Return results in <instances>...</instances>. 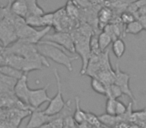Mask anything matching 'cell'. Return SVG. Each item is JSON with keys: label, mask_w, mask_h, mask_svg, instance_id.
I'll list each match as a JSON object with an SVG mask.
<instances>
[{"label": "cell", "mask_w": 146, "mask_h": 128, "mask_svg": "<svg viewBox=\"0 0 146 128\" xmlns=\"http://www.w3.org/2000/svg\"><path fill=\"white\" fill-rule=\"evenodd\" d=\"M36 47L43 56L51 59L57 64L63 65L70 72L73 70L72 61L78 59V56L70 57L69 55H67V53L65 52L67 50L64 47L48 40H41L38 44H36Z\"/></svg>", "instance_id": "cell-1"}, {"label": "cell", "mask_w": 146, "mask_h": 128, "mask_svg": "<svg viewBox=\"0 0 146 128\" xmlns=\"http://www.w3.org/2000/svg\"><path fill=\"white\" fill-rule=\"evenodd\" d=\"M3 52L5 54H16L20 55V56L24 57L26 59L32 61H36V62L41 63L43 66L49 67V63L47 61L46 57L43 56L40 52L38 51L36 47V44H32V43H28L22 41L20 39H17L15 42L10 44L9 46L4 47Z\"/></svg>", "instance_id": "cell-2"}, {"label": "cell", "mask_w": 146, "mask_h": 128, "mask_svg": "<svg viewBox=\"0 0 146 128\" xmlns=\"http://www.w3.org/2000/svg\"><path fill=\"white\" fill-rule=\"evenodd\" d=\"M75 33L71 34L74 41L75 52L82 58V68L80 70V74H85V70L87 67L88 61L91 56V49H90V37L88 35L83 34L80 31H74Z\"/></svg>", "instance_id": "cell-3"}, {"label": "cell", "mask_w": 146, "mask_h": 128, "mask_svg": "<svg viewBox=\"0 0 146 128\" xmlns=\"http://www.w3.org/2000/svg\"><path fill=\"white\" fill-rule=\"evenodd\" d=\"M15 16L16 15L11 12L9 7L5 17L0 21V42L3 47L9 46L18 39L14 26Z\"/></svg>", "instance_id": "cell-4"}, {"label": "cell", "mask_w": 146, "mask_h": 128, "mask_svg": "<svg viewBox=\"0 0 146 128\" xmlns=\"http://www.w3.org/2000/svg\"><path fill=\"white\" fill-rule=\"evenodd\" d=\"M54 75L56 78V85H57V92L53 98H51L50 101L48 102V106L44 110V113L47 115H56L61 110L64 108L66 102L64 101L62 96V87H61V80L60 76L58 74L57 69H54Z\"/></svg>", "instance_id": "cell-5"}, {"label": "cell", "mask_w": 146, "mask_h": 128, "mask_svg": "<svg viewBox=\"0 0 146 128\" xmlns=\"http://www.w3.org/2000/svg\"><path fill=\"white\" fill-rule=\"evenodd\" d=\"M44 40H48L51 42H54L60 46L64 47L67 51L71 53L75 52V46H74V41L71 36V34L63 31H56L53 34H48L47 33L44 36Z\"/></svg>", "instance_id": "cell-6"}, {"label": "cell", "mask_w": 146, "mask_h": 128, "mask_svg": "<svg viewBox=\"0 0 146 128\" xmlns=\"http://www.w3.org/2000/svg\"><path fill=\"white\" fill-rule=\"evenodd\" d=\"M129 81H130V74L121 71L117 63L115 69V80H114V83L119 86L123 95H127L129 98H131V101L134 104H136V99L134 97L133 93H132L131 88L129 86Z\"/></svg>", "instance_id": "cell-7"}, {"label": "cell", "mask_w": 146, "mask_h": 128, "mask_svg": "<svg viewBox=\"0 0 146 128\" xmlns=\"http://www.w3.org/2000/svg\"><path fill=\"white\" fill-rule=\"evenodd\" d=\"M28 76L27 73H23V75L21 76L19 79H17L16 83L13 88V93L16 96L17 99H19L20 101H22L23 103L29 105V91L30 88L28 87ZM30 106V105H29Z\"/></svg>", "instance_id": "cell-8"}, {"label": "cell", "mask_w": 146, "mask_h": 128, "mask_svg": "<svg viewBox=\"0 0 146 128\" xmlns=\"http://www.w3.org/2000/svg\"><path fill=\"white\" fill-rule=\"evenodd\" d=\"M49 87V84L44 86L43 88L39 89H30L29 91V105L33 109H38L43 103L49 102L51 98L47 94V88Z\"/></svg>", "instance_id": "cell-9"}, {"label": "cell", "mask_w": 146, "mask_h": 128, "mask_svg": "<svg viewBox=\"0 0 146 128\" xmlns=\"http://www.w3.org/2000/svg\"><path fill=\"white\" fill-rule=\"evenodd\" d=\"M55 115H47L44 111L33 109L30 113L28 123L26 124V128H38L45 123H48L54 118Z\"/></svg>", "instance_id": "cell-10"}, {"label": "cell", "mask_w": 146, "mask_h": 128, "mask_svg": "<svg viewBox=\"0 0 146 128\" xmlns=\"http://www.w3.org/2000/svg\"><path fill=\"white\" fill-rule=\"evenodd\" d=\"M9 7L13 14L22 18H25L29 14L28 6L25 0H13L12 2H9Z\"/></svg>", "instance_id": "cell-11"}, {"label": "cell", "mask_w": 146, "mask_h": 128, "mask_svg": "<svg viewBox=\"0 0 146 128\" xmlns=\"http://www.w3.org/2000/svg\"><path fill=\"white\" fill-rule=\"evenodd\" d=\"M73 120L78 124H82L86 120V112L80 107V99L78 96L75 97V111L73 114Z\"/></svg>", "instance_id": "cell-12"}, {"label": "cell", "mask_w": 146, "mask_h": 128, "mask_svg": "<svg viewBox=\"0 0 146 128\" xmlns=\"http://www.w3.org/2000/svg\"><path fill=\"white\" fill-rule=\"evenodd\" d=\"M126 50L125 42L121 38H117L112 41V51L117 59H120L123 56L124 52Z\"/></svg>", "instance_id": "cell-13"}, {"label": "cell", "mask_w": 146, "mask_h": 128, "mask_svg": "<svg viewBox=\"0 0 146 128\" xmlns=\"http://www.w3.org/2000/svg\"><path fill=\"white\" fill-rule=\"evenodd\" d=\"M0 73L4 74V75H6V76H9V77L15 78V79H19V78L23 75L22 71H20V70L16 69V68L12 67V66H9V65L0 66Z\"/></svg>", "instance_id": "cell-14"}, {"label": "cell", "mask_w": 146, "mask_h": 128, "mask_svg": "<svg viewBox=\"0 0 146 128\" xmlns=\"http://www.w3.org/2000/svg\"><path fill=\"white\" fill-rule=\"evenodd\" d=\"M112 10L109 7H103L101 10L98 13V20H99L100 24H102V26H105L106 24L109 23V21L112 18Z\"/></svg>", "instance_id": "cell-15"}, {"label": "cell", "mask_w": 146, "mask_h": 128, "mask_svg": "<svg viewBox=\"0 0 146 128\" xmlns=\"http://www.w3.org/2000/svg\"><path fill=\"white\" fill-rule=\"evenodd\" d=\"M112 38L107 34L106 32H101L98 35V44H99V49L101 52H104L105 50H107L109 45L112 43Z\"/></svg>", "instance_id": "cell-16"}, {"label": "cell", "mask_w": 146, "mask_h": 128, "mask_svg": "<svg viewBox=\"0 0 146 128\" xmlns=\"http://www.w3.org/2000/svg\"><path fill=\"white\" fill-rule=\"evenodd\" d=\"M25 21L28 25L34 28H38V27H45L44 23H43L42 15H32L29 14L25 17Z\"/></svg>", "instance_id": "cell-17"}, {"label": "cell", "mask_w": 146, "mask_h": 128, "mask_svg": "<svg viewBox=\"0 0 146 128\" xmlns=\"http://www.w3.org/2000/svg\"><path fill=\"white\" fill-rule=\"evenodd\" d=\"M142 30H143V28H142L141 24H140L137 19H135V20H133L132 22L126 24L125 28H124V31H125L124 34L129 33V34L137 35V34H139Z\"/></svg>", "instance_id": "cell-18"}, {"label": "cell", "mask_w": 146, "mask_h": 128, "mask_svg": "<svg viewBox=\"0 0 146 128\" xmlns=\"http://www.w3.org/2000/svg\"><path fill=\"white\" fill-rule=\"evenodd\" d=\"M123 95L120 87L115 83H112L110 85L106 86V96L107 97H112L114 99H118Z\"/></svg>", "instance_id": "cell-19"}, {"label": "cell", "mask_w": 146, "mask_h": 128, "mask_svg": "<svg viewBox=\"0 0 146 128\" xmlns=\"http://www.w3.org/2000/svg\"><path fill=\"white\" fill-rule=\"evenodd\" d=\"M98 118H99L100 122H102V123H104L107 126H116L118 123H120L118 116L111 115V114L108 113L102 114V115L98 116Z\"/></svg>", "instance_id": "cell-20"}, {"label": "cell", "mask_w": 146, "mask_h": 128, "mask_svg": "<svg viewBox=\"0 0 146 128\" xmlns=\"http://www.w3.org/2000/svg\"><path fill=\"white\" fill-rule=\"evenodd\" d=\"M91 87L96 93L106 96V86L97 77H91Z\"/></svg>", "instance_id": "cell-21"}, {"label": "cell", "mask_w": 146, "mask_h": 128, "mask_svg": "<svg viewBox=\"0 0 146 128\" xmlns=\"http://www.w3.org/2000/svg\"><path fill=\"white\" fill-rule=\"evenodd\" d=\"M146 121V109L140 110V111L132 112L131 115V123L140 125L141 123Z\"/></svg>", "instance_id": "cell-22"}, {"label": "cell", "mask_w": 146, "mask_h": 128, "mask_svg": "<svg viewBox=\"0 0 146 128\" xmlns=\"http://www.w3.org/2000/svg\"><path fill=\"white\" fill-rule=\"evenodd\" d=\"M116 100L112 97H107V101H106V113L111 114V115H115V107H116Z\"/></svg>", "instance_id": "cell-23"}, {"label": "cell", "mask_w": 146, "mask_h": 128, "mask_svg": "<svg viewBox=\"0 0 146 128\" xmlns=\"http://www.w3.org/2000/svg\"><path fill=\"white\" fill-rule=\"evenodd\" d=\"M90 49H91L92 54H100L101 51L99 49V44H98V36H93L90 37Z\"/></svg>", "instance_id": "cell-24"}, {"label": "cell", "mask_w": 146, "mask_h": 128, "mask_svg": "<svg viewBox=\"0 0 146 128\" xmlns=\"http://www.w3.org/2000/svg\"><path fill=\"white\" fill-rule=\"evenodd\" d=\"M120 18H121L122 23H124V24H128V23H130L133 20H135L136 17L132 12L126 10V11H124V12L121 13V17H120Z\"/></svg>", "instance_id": "cell-25"}, {"label": "cell", "mask_w": 146, "mask_h": 128, "mask_svg": "<svg viewBox=\"0 0 146 128\" xmlns=\"http://www.w3.org/2000/svg\"><path fill=\"white\" fill-rule=\"evenodd\" d=\"M90 125L92 126H99L100 125V120L98 118V116H96L95 114L91 113V112H86V120Z\"/></svg>", "instance_id": "cell-26"}, {"label": "cell", "mask_w": 146, "mask_h": 128, "mask_svg": "<svg viewBox=\"0 0 146 128\" xmlns=\"http://www.w3.org/2000/svg\"><path fill=\"white\" fill-rule=\"evenodd\" d=\"M42 19L43 23H44V26H53V23H54V12H49V13H43L42 14Z\"/></svg>", "instance_id": "cell-27"}, {"label": "cell", "mask_w": 146, "mask_h": 128, "mask_svg": "<svg viewBox=\"0 0 146 128\" xmlns=\"http://www.w3.org/2000/svg\"><path fill=\"white\" fill-rule=\"evenodd\" d=\"M0 128H18V126H16L7 118L0 116Z\"/></svg>", "instance_id": "cell-28"}, {"label": "cell", "mask_w": 146, "mask_h": 128, "mask_svg": "<svg viewBox=\"0 0 146 128\" xmlns=\"http://www.w3.org/2000/svg\"><path fill=\"white\" fill-rule=\"evenodd\" d=\"M126 109H127V106L124 105L123 102L119 101V100H116V107H115V115L120 116L122 114L125 113Z\"/></svg>", "instance_id": "cell-29"}, {"label": "cell", "mask_w": 146, "mask_h": 128, "mask_svg": "<svg viewBox=\"0 0 146 128\" xmlns=\"http://www.w3.org/2000/svg\"><path fill=\"white\" fill-rule=\"evenodd\" d=\"M136 19L139 21L143 30H146V15H138V16H136Z\"/></svg>", "instance_id": "cell-30"}, {"label": "cell", "mask_w": 146, "mask_h": 128, "mask_svg": "<svg viewBox=\"0 0 146 128\" xmlns=\"http://www.w3.org/2000/svg\"><path fill=\"white\" fill-rule=\"evenodd\" d=\"M9 9V3L7 6H2V5H0V21L2 20L3 18L5 17L7 13V10Z\"/></svg>", "instance_id": "cell-31"}, {"label": "cell", "mask_w": 146, "mask_h": 128, "mask_svg": "<svg viewBox=\"0 0 146 128\" xmlns=\"http://www.w3.org/2000/svg\"><path fill=\"white\" fill-rule=\"evenodd\" d=\"M5 64H6V55L2 51V52H0V66L5 65Z\"/></svg>", "instance_id": "cell-32"}, {"label": "cell", "mask_w": 146, "mask_h": 128, "mask_svg": "<svg viewBox=\"0 0 146 128\" xmlns=\"http://www.w3.org/2000/svg\"><path fill=\"white\" fill-rule=\"evenodd\" d=\"M38 128H52V127H51L50 124H49V123H45V124L41 125L40 127H38Z\"/></svg>", "instance_id": "cell-33"}, {"label": "cell", "mask_w": 146, "mask_h": 128, "mask_svg": "<svg viewBox=\"0 0 146 128\" xmlns=\"http://www.w3.org/2000/svg\"><path fill=\"white\" fill-rule=\"evenodd\" d=\"M129 128H142L141 126H139V125H137V124H131V125L129 126Z\"/></svg>", "instance_id": "cell-34"}, {"label": "cell", "mask_w": 146, "mask_h": 128, "mask_svg": "<svg viewBox=\"0 0 146 128\" xmlns=\"http://www.w3.org/2000/svg\"><path fill=\"white\" fill-rule=\"evenodd\" d=\"M5 109H6V108L0 107V116H2V115H3V113H4V111H5Z\"/></svg>", "instance_id": "cell-35"}, {"label": "cell", "mask_w": 146, "mask_h": 128, "mask_svg": "<svg viewBox=\"0 0 146 128\" xmlns=\"http://www.w3.org/2000/svg\"><path fill=\"white\" fill-rule=\"evenodd\" d=\"M3 50H4V47H3L2 45H0V52H2Z\"/></svg>", "instance_id": "cell-36"}, {"label": "cell", "mask_w": 146, "mask_h": 128, "mask_svg": "<svg viewBox=\"0 0 146 128\" xmlns=\"http://www.w3.org/2000/svg\"><path fill=\"white\" fill-rule=\"evenodd\" d=\"M107 1H109V2H116L117 0H107Z\"/></svg>", "instance_id": "cell-37"}]
</instances>
